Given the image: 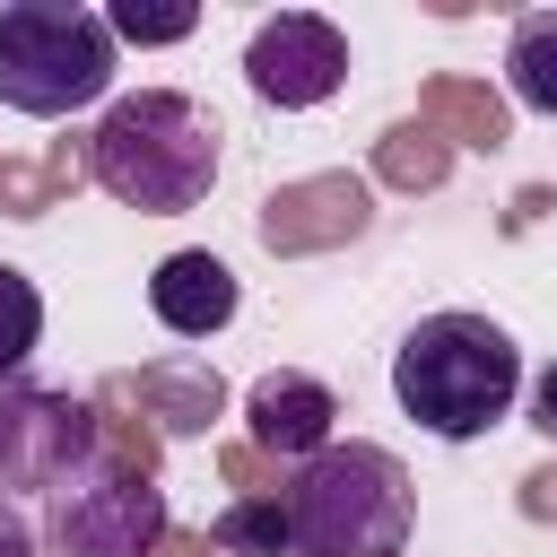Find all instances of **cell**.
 Here are the masks:
<instances>
[{
    "label": "cell",
    "mask_w": 557,
    "mask_h": 557,
    "mask_svg": "<svg viewBox=\"0 0 557 557\" xmlns=\"http://www.w3.org/2000/svg\"><path fill=\"white\" fill-rule=\"evenodd\" d=\"M218 139L226 131L200 96L139 87V96H113L104 122L87 131V174L139 218H183L218 183Z\"/></svg>",
    "instance_id": "6da1fadb"
},
{
    "label": "cell",
    "mask_w": 557,
    "mask_h": 557,
    "mask_svg": "<svg viewBox=\"0 0 557 557\" xmlns=\"http://www.w3.org/2000/svg\"><path fill=\"white\" fill-rule=\"evenodd\" d=\"M392 392H400V409H409L426 435L470 444V435H487V426L513 409V392H522V348H513V331L487 322V313H426V322L392 348Z\"/></svg>",
    "instance_id": "7a4b0ae2"
},
{
    "label": "cell",
    "mask_w": 557,
    "mask_h": 557,
    "mask_svg": "<svg viewBox=\"0 0 557 557\" xmlns=\"http://www.w3.org/2000/svg\"><path fill=\"white\" fill-rule=\"evenodd\" d=\"M287 540L296 557H400L409 548V470L383 444H322L287 479Z\"/></svg>",
    "instance_id": "3957f363"
},
{
    "label": "cell",
    "mask_w": 557,
    "mask_h": 557,
    "mask_svg": "<svg viewBox=\"0 0 557 557\" xmlns=\"http://www.w3.org/2000/svg\"><path fill=\"white\" fill-rule=\"evenodd\" d=\"M113 87V26L78 0H9L0 9V104L78 113Z\"/></svg>",
    "instance_id": "277c9868"
},
{
    "label": "cell",
    "mask_w": 557,
    "mask_h": 557,
    "mask_svg": "<svg viewBox=\"0 0 557 557\" xmlns=\"http://www.w3.org/2000/svg\"><path fill=\"white\" fill-rule=\"evenodd\" d=\"M165 531H174L165 487L122 470V461H104V453L70 487H52V513H44V548L52 557H148Z\"/></svg>",
    "instance_id": "5b68a950"
},
{
    "label": "cell",
    "mask_w": 557,
    "mask_h": 557,
    "mask_svg": "<svg viewBox=\"0 0 557 557\" xmlns=\"http://www.w3.org/2000/svg\"><path fill=\"white\" fill-rule=\"evenodd\" d=\"M96 461V400L0 383V496L9 487H70Z\"/></svg>",
    "instance_id": "8992f818"
},
{
    "label": "cell",
    "mask_w": 557,
    "mask_h": 557,
    "mask_svg": "<svg viewBox=\"0 0 557 557\" xmlns=\"http://www.w3.org/2000/svg\"><path fill=\"white\" fill-rule=\"evenodd\" d=\"M244 78H252L261 104L305 113V104L339 96V78H348V35H339L331 17H313V9H278V17L252 26V44H244Z\"/></svg>",
    "instance_id": "52a82bcc"
},
{
    "label": "cell",
    "mask_w": 557,
    "mask_h": 557,
    "mask_svg": "<svg viewBox=\"0 0 557 557\" xmlns=\"http://www.w3.org/2000/svg\"><path fill=\"white\" fill-rule=\"evenodd\" d=\"M374 226V191L357 174H305V183H278L261 200V244L270 252H339Z\"/></svg>",
    "instance_id": "ba28073f"
},
{
    "label": "cell",
    "mask_w": 557,
    "mask_h": 557,
    "mask_svg": "<svg viewBox=\"0 0 557 557\" xmlns=\"http://www.w3.org/2000/svg\"><path fill=\"white\" fill-rule=\"evenodd\" d=\"M244 418H252V435H244L252 453H270V461H313V453L331 444L339 400H331V383L278 366V374H261V383L244 392Z\"/></svg>",
    "instance_id": "9c48e42d"
},
{
    "label": "cell",
    "mask_w": 557,
    "mask_h": 557,
    "mask_svg": "<svg viewBox=\"0 0 557 557\" xmlns=\"http://www.w3.org/2000/svg\"><path fill=\"white\" fill-rule=\"evenodd\" d=\"M113 392L157 418V444H165V435H209V418L226 409L218 366H209V357H183V348H174V357H148L139 374H113Z\"/></svg>",
    "instance_id": "30bf717a"
},
{
    "label": "cell",
    "mask_w": 557,
    "mask_h": 557,
    "mask_svg": "<svg viewBox=\"0 0 557 557\" xmlns=\"http://www.w3.org/2000/svg\"><path fill=\"white\" fill-rule=\"evenodd\" d=\"M148 305H157V322H165V331L209 339V331H226V322H235V270H226L218 252H165V261H157V278H148Z\"/></svg>",
    "instance_id": "8fae6325"
},
{
    "label": "cell",
    "mask_w": 557,
    "mask_h": 557,
    "mask_svg": "<svg viewBox=\"0 0 557 557\" xmlns=\"http://www.w3.org/2000/svg\"><path fill=\"white\" fill-rule=\"evenodd\" d=\"M418 122L444 131L453 148H487V157L513 139V113H505V96L487 78H426L418 87Z\"/></svg>",
    "instance_id": "7c38bea8"
},
{
    "label": "cell",
    "mask_w": 557,
    "mask_h": 557,
    "mask_svg": "<svg viewBox=\"0 0 557 557\" xmlns=\"http://www.w3.org/2000/svg\"><path fill=\"white\" fill-rule=\"evenodd\" d=\"M78 183H87V139H52L35 165H26V157H0V209H9V218H44V209H61Z\"/></svg>",
    "instance_id": "4fadbf2b"
},
{
    "label": "cell",
    "mask_w": 557,
    "mask_h": 557,
    "mask_svg": "<svg viewBox=\"0 0 557 557\" xmlns=\"http://www.w3.org/2000/svg\"><path fill=\"white\" fill-rule=\"evenodd\" d=\"M374 174H383L392 191H435V183L453 174V139L426 131V122H392V131L374 139Z\"/></svg>",
    "instance_id": "5bb4252c"
},
{
    "label": "cell",
    "mask_w": 557,
    "mask_h": 557,
    "mask_svg": "<svg viewBox=\"0 0 557 557\" xmlns=\"http://www.w3.org/2000/svg\"><path fill=\"white\" fill-rule=\"evenodd\" d=\"M505 78H513V96H522L531 113L557 122V9H531V17L513 26V44H505Z\"/></svg>",
    "instance_id": "9a60e30c"
},
{
    "label": "cell",
    "mask_w": 557,
    "mask_h": 557,
    "mask_svg": "<svg viewBox=\"0 0 557 557\" xmlns=\"http://www.w3.org/2000/svg\"><path fill=\"white\" fill-rule=\"evenodd\" d=\"M209 548H226V557H296L287 505H278V496H235V505L209 522Z\"/></svg>",
    "instance_id": "2e32d148"
},
{
    "label": "cell",
    "mask_w": 557,
    "mask_h": 557,
    "mask_svg": "<svg viewBox=\"0 0 557 557\" xmlns=\"http://www.w3.org/2000/svg\"><path fill=\"white\" fill-rule=\"evenodd\" d=\"M35 339H44V296H35L26 270L0 261V383H17V366L35 357Z\"/></svg>",
    "instance_id": "e0dca14e"
},
{
    "label": "cell",
    "mask_w": 557,
    "mask_h": 557,
    "mask_svg": "<svg viewBox=\"0 0 557 557\" xmlns=\"http://www.w3.org/2000/svg\"><path fill=\"white\" fill-rule=\"evenodd\" d=\"M104 26H113V35H131V44H183V35L200 26V9H183V0H174V9H139V0H113V9H104Z\"/></svg>",
    "instance_id": "ac0fdd59"
},
{
    "label": "cell",
    "mask_w": 557,
    "mask_h": 557,
    "mask_svg": "<svg viewBox=\"0 0 557 557\" xmlns=\"http://www.w3.org/2000/svg\"><path fill=\"white\" fill-rule=\"evenodd\" d=\"M218 470H226V487H244V496H278V461H270V453H252V444H226V453H218Z\"/></svg>",
    "instance_id": "d6986e66"
},
{
    "label": "cell",
    "mask_w": 557,
    "mask_h": 557,
    "mask_svg": "<svg viewBox=\"0 0 557 557\" xmlns=\"http://www.w3.org/2000/svg\"><path fill=\"white\" fill-rule=\"evenodd\" d=\"M548 209H557V191H548V183H522V191H513V209H505V226L522 235V226H540Z\"/></svg>",
    "instance_id": "ffe728a7"
},
{
    "label": "cell",
    "mask_w": 557,
    "mask_h": 557,
    "mask_svg": "<svg viewBox=\"0 0 557 557\" xmlns=\"http://www.w3.org/2000/svg\"><path fill=\"white\" fill-rule=\"evenodd\" d=\"M522 513H531V522H557V461L522 479Z\"/></svg>",
    "instance_id": "44dd1931"
},
{
    "label": "cell",
    "mask_w": 557,
    "mask_h": 557,
    "mask_svg": "<svg viewBox=\"0 0 557 557\" xmlns=\"http://www.w3.org/2000/svg\"><path fill=\"white\" fill-rule=\"evenodd\" d=\"M531 426H540V435L557 444V366H548V374L531 383Z\"/></svg>",
    "instance_id": "7402d4cb"
},
{
    "label": "cell",
    "mask_w": 557,
    "mask_h": 557,
    "mask_svg": "<svg viewBox=\"0 0 557 557\" xmlns=\"http://www.w3.org/2000/svg\"><path fill=\"white\" fill-rule=\"evenodd\" d=\"M0 557H35V531H26V513L0 496Z\"/></svg>",
    "instance_id": "603a6c76"
},
{
    "label": "cell",
    "mask_w": 557,
    "mask_h": 557,
    "mask_svg": "<svg viewBox=\"0 0 557 557\" xmlns=\"http://www.w3.org/2000/svg\"><path fill=\"white\" fill-rule=\"evenodd\" d=\"M148 557H209V531H165Z\"/></svg>",
    "instance_id": "cb8c5ba5"
}]
</instances>
